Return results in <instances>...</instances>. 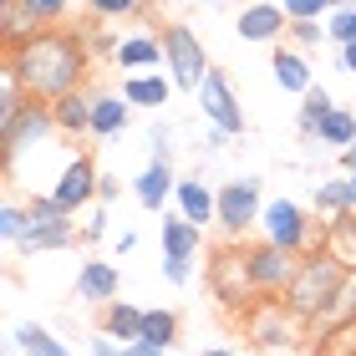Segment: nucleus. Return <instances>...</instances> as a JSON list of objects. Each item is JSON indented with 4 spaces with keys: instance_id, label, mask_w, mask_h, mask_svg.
Returning a JSON list of instances; mask_svg holds the SVG:
<instances>
[{
    "instance_id": "obj_1",
    "label": "nucleus",
    "mask_w": 356,
    "mask_h": 356,
    "mask_svg": "<svg viewBox=\"0 0 356 356\" xmlns=\"http://www.w3.org/2000/svg\"><path fill=\"white\" fill-rule=\"evenodd\" d=\"M6 61L21 76L26 97H36V102H56V97H67L87 82V46L76 36H67V31H56V26L36 31L21 46H10Z\"/></svg>"
},
{
    "instance_id": "obj_2",
    "label": "nucleus",
    "mask_w": 356,
    "mask_h": 356,
    "mask_svg": "<svg viewBox=\"0 0 356 356\" xmlns=\"http://www.w3.org/2000/svg\"><path fill=\"white\" fill-rule=\"evenodd\" d=\"M341 280H346V265L331 260L326 250H311V254H300V270H296V280L285 285L280 300L305 321V326H311V321L326 311V300L341 290Z\"/></svg>"
},
{
    "instance_id": "obj_3",
    "label": "nucleus",
    "mask_w": 356,
    "mask_h": 356,
    "mask_svg": "<svg viewBox=\"0 0 356 356\" xmlns=\"http://www.w3.org/2000/svg\"><path fill=\"white\" fill-rule=\"evenodd\" d=\"M26 234H21V254H46V250H67L76 239V214H67L51 193H31L26 199Z\"/></svg>"
},
{
    "instance_id": "obj_4",
    "label": "nucleus",
    "mask_w": 356,
    "mask_h": 356,
    "mask_svg": "<svg viewBox=\"0 0 356 356\" xmlns=\"http://www.w3.org/2000/svg\"><path fill=\"white\" fill-rule=\"evenodd\" d=\"M51 133H56L51 102H36V97H26V102L10 112V118H0V148H6V168L21 163L26 148H41V143H51Z\"/></svg>"
},
{
    "instance_id": "obj_5",
    "label": "nucleus",
    "mask_w": 356,
    "mask_h": 356,
    "mask_svg": "<svg viewBox=\"0 0 356 356\" xmlns=\"http://www.w3.org/2000/svg\"><path fill=\"white\" fill-rule=\"evenodd\" d=\"M260 224H265L270 245H280L290 254H311V250H321L316 224H326V219H311V209L296 204V199H270L265 214H260Z\"/></svg>"
},
{
    "instance_id": "obj_6",
    "label": "nucleus",
    "mask_w": 356,
    "mask_h": 356,
    "mask_svg": "<svg viewBox=\"0 0 356 356\" xmlns=\"http://www.w3.org/2000/svg\"><path fill=\"white\" fill-rule=\"evenodd\" d=\"M245 331L254 346H290V341H311V326L290 311L285 300H250L245 305Z\"/></svg>"
},
{
    "instance_id": "obj_7",
    "label": "nucleus",
    "mask_w": 356,
    "mask_h": 356,
    "mask_svg": "<svg viewBox=\"0 0 356 356\" xmlns=\"http://www.w3.org/2000/svg\"><path fill=\"white\" fill-rule=\"evenodd\" d=\"M163 51H168V76H173L178 92H199L204 76L214 72V67H209L204 41L193 36L188 26H163Z\"/></svg>"
},
{
    "instance_id": "obj_8",
    "label": "nucleus",
    "mask_w": 356,
    "mask_h": 356,
    "mask_svg": "<svg viewBox=\"0 0 356 356\" xmlns=\"http://www.w3.org/2000/svg\"><path fill=\"white\" fill-rule=\"evenodd\" d=\"M260 214H265V184H260L254 173L219 184V229H224V234L254 229V224H260Z\"/></svg>"
},
{
    "instance_id": "obj_9",
    "label": "nucleus",
    "mask_w": 356,
    "mask_h": 356,
    "mask_svg": "<svg viewBox=\"0 0 356 356\" xmlns=\"http://www.w3.org/2000/svg\"><path fill=\"white\" fill-rule=\"evenodd\" d=\"M245 270H250L254 296H285V285L296 280V270H300V254H290L280 245H270V239H260V245L245 250Z\"/></svg>"
},
{
    "instance_id": "obj_10",
    "label": "nucleus",
    "mask_w": 356,
    "mask_h": 356,
    "mask_svg": "<svg viewBox=\"0 0 356 356\" xmlns=\"http://www.w3.org/2000/svg\"><path fill=\"white\" fill-rule=\"evenodd\" d=\"M97 184H102V173H97V163L87 153H67L61 158V173L51 184V199L67 209V214H82V209L97 199Z\"/></svg>"
},
{
    "instance_id": "obj_11",
    "label": "nucleus",
    "mask_w": 356,
    "mask_h": 356,
    "mask_svg": "<svg viewBox=\"0 0 356 356\" xmlns=\"http://www.w3.org/2000/svg\"><path fill=\"white\" fill-rule=\"evenodd\" d=\"M209 290H214L224 305H239V311L254 300V285H250V270H245V250H234V245L214 250V260H209Z\"/></svg>"
},
{
    "instance_id": "obj_12",
    "label": "nucleus",
    "mask_w": 356,
    "mask_h": 356,
    "mask_svg": "<svg viewBox=\"0 0 356 356\" xmlns=\"http://www.w3.org/2000/svg\"><path fill=\"white\" fill-rule=\"evenodd\" d=\"M193 97H199V112H204V118L214 122V127H224V133H234V138L245 133V107H239V97H234V87H229V76H224L219 67L204 76V87L193 92Z\"/></svg>"
},
{
    "instance_id": "obj_13",
    "label": "nucleus",
    "mask_w": 356,
    "mask_h": 356,
    "mask_svg": "<svg viewBox=\"0 0 356 356\" xmlns=\"http://www.w3.org/2000/svg\"><path fill=\"white\" fill-rule=\"evenodd\" d=\"M234 31H239V41H280L290 31V15L280 0H254V6L234 15Z\"/></svg>"
},
{
    "instance_id": "obj_14",
    "label": "nucleus",
    "mask_w": 356,
    "mask_h": 356,
    "mask_svg": "<svg viewBox=\"0 0 356 356\" xmlns=\"http://www.w3.org/2000/svg\"><path fill=\"white\" fill-rule=\"evenodd\" d=\"M112 61H118V72H163L168 67V51H163V36H148V31H138V36H122L112 46Z\"/></svg>"
},
{
    "instance_id": "obj_15",
    "label": "nucleus",
    "mask_w": 356,
    "mask_h": 356,
    "mask_svg": "<svg viewBox=\"0 0 356 356\" xmlns=\"http://www.w3.org/2000/svg\"><path fill=\"white\" fill-rule=\"evenodd\" d=\"M122 290V275L112 260H82L76 265V300L82 305H112Z\"/></svg>"
},
{
    "instance_id": "obj_16",
    "label": "nucleus",
    "mask_w": 356,
    "mask_h": 356,
    "mask_svg": "<svg viewBox=\"0 0 356 356\" xmlns=\"http://www.w3.org/2000/svg\"><path fill=\"white\" fill-rule=\"evenodd\" d=\"M173 204H178V214H184L188 224H219V188H209L199 173L193 178H178V188H173Z\"/></svg>"
},
{
    "instance_id": "obj_17",
    "label": "nucleus",
    "mask_w": 356,
    "mask_h": 356,
    "mask_svg": "<svg viewBox=\"0 0 356 356\" xmlns=\"http://www.w3.org/2000/svg\"><path fill=\"white\" fill-rule=\"evenodd\" d=\"M127 122H133V102H127L122 92H97V97H92V138H97V143L122 138Z\"/></svg>"
},
{
    "instance_id": "obj_18",
    "label": "nucleus",
    "mask_w": 356,
    "mask_h": 356,
    "mask_svg": "<svg viewBox=\"0 0 356 356\" xmlns=\"http://www.w3.org/2000/svg\"><path fill=\"white\" fill-rule=\"evenodd\" d=\"M341 326H356V270H346L341 290H336V296L326 300V311L311 321V341H326V336L341 331Z\"/></svg>"
},
{
    "instance_id": "obj_19",
    "label": "nucleus",
    "mask_w": 356,
    "mask_h": 356,
    "mask_svg": "<svg viewBox=\"0 0 356 356\" xmlns=\"http://www.w3.org/2000/svg\"><path fill=\"white\" fill-rule=\"evenodd\" d=\"M173 188H178V173H173V163H158V158L133 178V199L148 209V214H163V204L173 199Z\"/></svg>"
},
{
    "instance_id": "obj_20",
    "label": "nucleus",
    "mask_w": 356,
    "mask_h": 356,
    "mask_svg": "<svg viewBox=\"0 0 356 356\" xmlns=\"http://www.w3.org/2000/svg\"><path fill=\"white\" fill-rule=\"evenodd\" d=\"M173 92H178V87H173L168 72H133V76H122V97H127L133 107H148V112L168 107Z\"/></svg>"
},
{
    "instance_id": "obj_21",
    "label": "nucleus",
    "mask_w": 356,
    "mask_h": 356,
    "mask_svg": "<svg viewBox=\"0 0 356 356\" xmlns=\"http://www.w3.org/2000/svg\"><path fill=\"white\" fill-rule=\"evenodd\" d=\"M158 239H163V254H178V260H199V250H204V229H199V224H188L178 209L163 214Z\"/></svg>"
},
{
    "instance_id": "obj_22",
    "label": "nucleus",
    "mask_w": 356,
    "mask_h": 356,
    "mask_svg": "<svg viewBox=\"0 0 356 356\" xmlns=\"http://www.w3.org/2000/svg\"><path fill=\"white\" fill-rule=\"evenodd\" d=\"M92 97H97V92H87V87H76V92H67V97H56V102H51L56 133H67V138L92 133Z\"/></svg>"
},
{
    "instance_id": "obj_23",
    "label": "nucleus",
    "mask_w": 356,
    "mask_h": 356,
    "mask_svg": "<svg viewBox=\"0 0 356 356\" xmlns=\"http://www.w3.org/2000/svg\"><path fill=\"white\" fill-rule=\"evenodd\" d=\"M270 72H275V82H280V92L305 97L316 87L311 82V61H305V51H296V46H280V51L270 56Z\"/></svg>"
},
{
    "instance_id": "obj_24",
    "label": "nucleus",
    "mask_w": 356,
    "mask_h": 356,
    "mask_svg": "<svg viewBox=\"0 0 356 356\" xmlns=\"http://www.w3.org/2000/svg\"><path fill=\"white\" fill-rule=\"evenodd\" d=\"M316 214L321 219H346L356 214V193H351V178H321L316 184Z\"/></svg>"
},
{
    "instance_id": "obj_25",
    "label": "nucleus",
    "mask_w": 356,
    "mask_h": 356,
    "mask_svg": "<svg viewBox=\"0 0 356 356\" xmlns=\"http://www.w3.org/2000/svg\"><path fill=\"white\" fill-rule=\"evenodd\" d=\"M143 316L148 311H138L133 300H112V305H102V331L118 336L122 346H133V341H143Z\"/></svg>"
},
{
    "instance_id": "obj_26",
    "label": "nucleus",
    "mask_w": 356,
    "mask_h": 356,
    "mask_svg": "<svg viewBox=\"0 0 356 356\" xmlns=\"http://www.w3.org/2000/svg\"><path fill=\"white\" fill-rule=\"evenodd\" d=\"M321 250H326L331 260H341L346 270H356V214L321 224Z\"/></svg>"
},
{
    "instance_id": "obj_27",
    "label": "nucleus",
    "mask_w": 356,
    "mask_h": 356,
    "mask_svg": "<svg viewBox=\"0 0 356 356\" xmlns=\"http://www.w3.org/2000/svg\"><path fill=\"white\" fill-rule=\"evenodd\" d=\"M10 341L21 346L26 356H72V346L61 341L56 331H46V326H36V321H26V326H15V331H10Z\"/></svg>"
},
{
    "instance_id": "obj_28",
    "label": "nucleus",
    "mask_w": 356,
    "mask_h": 356,
    "mask_svg": "<svg viewBox=\"0 0 356 356\" xmlns=\"http://www.w3.org/2000/svg\"><path fill=\"white\" fill-rule=\"evenodd\" d=\"M0 31H6L10 46H21V41H31V36H36V31H46V26L31 15L26 0H0Z\"/></svg>"
},
{
    "instance_id": "obj_29",
    "label": "nucleus",
    "mask_w": 356,
    "mask_h": 356,
    "mask_svg": "<svg viewBox=\"0 0 356 356\" xmlns=\"http://www.w3.org/2000/svg\"><path fill=\"white\" fill-rule=\"evenodd\" d=\"M336 107H341V102H336V97H331L326 87H311V92L300 97V118H296V127H300V138H311V143H316V127L326 122V118H331Z\"/></svg>"
},
{
    "instance_id": "obj_30",
    "label": "nucleus",
    "mask_w": 356,
    "mask_h": 356,
    "mask_svg": "<svg viewBox=\"0 0 356 356\" xmlns=\"http://www.w3.org/2000/svg\"><path fill=\"white\" fill-rule=\"evenodd\" d=\"M316 143H321V148H336V153L351 148V143H356V112L351 107H336L331 118L316 127Z\"/></svg>"
},
{
    "instance_id": "obj_31",
    "label": "nucleus",
    "mask_w": 356,
    "mask_h": 356,
    "mask_svg": "<svg viewBox=\"0 0 356 356\" xmlns=\"http://www.w3.org/2000/svg\"><path fill=\"white\" fill-rule=\"evenodd\" d=\"M143 341L173 351L178 346V316L173 311H148V316H143Z\"/></svg>"
},
{
    "instance_id": "obj_32",
    "label": "nucleus",
    "mask_w": 356,
    "mask_h": 356,
    "mask_svg": "<svg viewBox=\"0 0 356 356\" xmlns=\"http://www.w3.org/2000/svg\"><path fill=\"white\" fill-rule=\"evenodd\" d=\"M326 36L336 46H356V6H341V10L326 15Z\"/></svg>"
},
{
    "instance_id": "obj_33",
    "label": "nucleus",
    "mask_w": 356,
    "mask_h": 356,
    "mask_svg": "<svg viewBox=\"0 0 356 356\" xmlns=\"http://www.w3.org/2000/svg\"><path fill=\"white\" fill-rule=\"evenodd\" d=\"M26 204H15V199H6V209H0V239L6 245H21V234H26Z\"/></svg>"
},
{
    "instance_id": "obj_34",
    "label": "nucleus",
    "mask_w": 356,
    "mask_h": 356,
    "mask_svg": "<svg viewBox=\"0 0 356 356\" xmlns=\"http://www.w3.org/2000/svg\"><path fill=\"white\" fill-rule=\"evenodd\" d=\"M285 41L296 46V51H311V46H321V41H326V21H290Z\"/></svg>"
},
{
    "instance_id": "obj_35",
    "label": "nucleus",
    "mask_w": 356,
    "mask_h": 356,
    "mask_svg": "<svg viewBox=\"0 0 356 356\" xmlns=\"http://www.w3.org/2000/svg\"><path fill=\"white\" fill-rule=\"evenodd\" d=\"M143 0H87V10L97 21H127V15H138Z\"/></svg>"
},
{
    "instance_id": "obj_36",
    "label": "nucleus",
    "mask_w": 356,
    "mask_h": 356,
    "mask_svg": "<svg viewBox=\"0 0 356 356\" xmlns=\"http://www.w3.org/2000/svg\"><path fill=\"white\" fill-rule=\"evenodd\" d=\"M280 6H285L290 21H321V15H331L326 0H280Z\"/></svg>"
},
{
    "instance_id": "obj_37",
    "label": "nucleus",
    "mask_w": 356,
    "mask_h": 356,
    "mask_svg": "<svg viewBox=\"0 0 356 356\" xmlns=\"http://www.w3.org/2000/svg\"><path fill=\"white\" fill-rule=\"evenodd\" d=\"M26 6H31V15H36L41 26H56L61 15L72 10V0H26Z\"/></svg>"
},
{
    "instance_id": "obj_38",
    "label": "nucleus",
    "mask_w": 356,
    "mask_h": 356,
    "mask_svg": "<svg viewBox=\"0 0 356 356\" xmlns=\"http://www.w3.org/2000/svg\"><path fill=\"white\" fill-rule=\"evenodd\" d=\"M163 280H168V285H188V280H193V260H178V254H163Z\"/></svg>"
},
{
    "instance_id": "obj_39",
    "label": "nucleus",
    "mask_w": 356,
    "mask_h": 356,
    "mask_svg": "<svg viewBox=\"0 0 356 356\" xmlns=\"http://www.w3.org/2000/svg\"><path fill=\"white\" fill-rule=\"evenodd\" d=\"M148 148H153L158 163H173V133H168V127H153V133H148Z\"/></svg>"
},
{
    "instance_id": "obj_40",
    "label": "nucleus",
    "mask_w": 356,
    "mask_h": 356,
    "mask_svg": "<svg viewBox=\"0 0 356 356\" xmlns=\"http://www.w3.org/2000/svg\"><path fill=\"white\" fill-rule=\"evenodd\" d=\"M107 219H112V214H107V204H102V209H92V214H87V224H82V239H87V245H97V239L107 234Z\"/></svg>"
},
{
    "instance_id": "obj_41",
    "label": "nucleus",
    "mask_w": 356,
    "mask_h": 356,
    "mask_svg": "<svg viewBox=\"0 0 356 356\" xmlns=\"http://www.w3.org/2000/svg\"><path fill=\"white\" fill-rule=\"evenodd\" d=\"M199 143H204V153H224V148H229V143H234V133H224V127H214V122H209Z\"/></svg>"
},
{
    "instance_id": "obj_42",
    "label": "nucleus",
    "mask_w": 356,
    "mask_h": 356,
    "mask_svg": "<svg viewBox=\"0 0 356 356\" xmlns=\"http://www.w3.org/2000/svg\"><path fill=\"white\" fill-rule=\"evenodd\" d=\"M92 356H127V346L118 341V336L102 331V336H92Z\"/></svg>"
},
{
    "instance_id": "obj_43",
    "label": "nucleus",
    "mask_w": 356,
    "mask_h": 356,
    "mask_svg": "<svg viewBox=\"0 0 356 356\" xmlns=\"http://www.w3.org/2000/svg\"><path fill=\"white\" fill-rule=\"evenodd\" d=\"M118 193H122V184L102 173V184H97V204H118Z\"/></svg>"
},
{
    "instance_id": "obj_44",
    "label": "nucleus",
    "mask_w": 356,
    "mask_h": 356,
    "mask_svg": "<svg viewBox=\"0 0 356 356\" xmlns=\"http://www.w3.org/2000/svg\"><path fill=\"white\" fill-rule=\"evenodd\" d=\"M127 356H168L163 346H148V341H133V346H127Z\"/></svg>"
},
{
    "instance_id": "obj_45",
    "label": "nucleus",
    "mask_w": 356,
    "mask_h": 356,
    "mask_svg": "<svg viewBox=\"0 0 356 356\" xmlns=\"http://www.w3.org/2000/svg\"><path fill=\"white\" fill-rule=\"evenodd\" d=\"M133 250H138V234L122 229V234H118V254H133Z\"/></svg>"
},
{
    "instance_id": "obj_46",
    "label": "nucleus",
    "mask_w": 356,
    "mask_h": 356,
    "mask_svg": "<svg viewBox=\"0 0 356 356\" xmlns=\"http://www.w3.org/2000/svg\"><path fill=\"white\" fill-rule=\"evenodd\" d=\"M336 61H341V72L356 76V46H341V56H336Z\"/></svg>"
},
{
    "instance_id": "obj_47",
    "label": "nucleus",
    "mask_w": 356,
    "mask_h": 356,
    "mask_svg": "<svg viewBox=\"0 0 356 356\" xmlns=\"http://www.w3.org/2000/svg\"><path fill=\"white\" fill-rule=\"evenodd\" d=\"M341 168H346V173H356V143H351V148H341Z\"/></svg>"
},
{
    "instance_id": "obj_48",
    "label": "nucleus",
    "mask_w": 356,
    "mask_h": 356,
    "mask_svg": "<svg viewBox=\"0 0 356 356\" xmlns=\"http://www.w3.org/2000/svg\"><path fill=\"white\" fill-rule=\"evenodd\" d=\"M199 356H234L229 346H209V351H199Z\"/></svg>"
},
{
    "instance_id": "obj_49",
    "label": "nucleus",
    "mask_w": 356,
    "mask_h": 356,
    "mask_svg": "<svg viewBox=\"0 0 356 356\" xmlns=\"http://www.w3.org/2000/svg\"><path fill=\"white\" fill-rule=\"evenodd\" d=\"M326 6H331V10H341V6H356V0H326Z\"/></svg>"
},
{
    "instance_id": "obj_50",
    "label": "nucleus",
    "mask_w": 356,
    "mask_h": 356,
    "mask_svg": "<svg viewBox=\"0 0 356 356\" xmlns=\"http://www.w3.org/2000/svg\"><path fill=\"white\" fill-rule=\"evenodd\" d=\"M346 178H351V193H356V173H346Z\"/></svg>"
},
{
    "instance_id": "obj_51",
    "label": "nucleus",
    "mask_w": 356,
    "mask_h": 356,
    "mask_svg": "<svg viewBox=\"0 0 356 356\" xmlns=\"http://www.w3.org/2000/svg\"><path fill=\"white\" fill-rule=\"evenodd\" d=\"M209 6H224V0H209Z\"/></svg>"
}]
</instances>
